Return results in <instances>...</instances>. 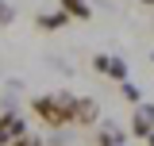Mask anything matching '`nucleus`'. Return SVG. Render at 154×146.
<instances>
[{
	"mask_svg": "<svg viewBox=\"0 0 154 146\" xmlns=\"http://www.w3.org/2000/svg\"><path fill=\"white\" fill-rule=\"evenodd\" d=\"M8 146H42V138H38V135H31V131H23V135H19V138H12Z\"/></svg>",
	"mask_w": 154,
	"mask_h": 146,
	"instance_id": "10",
	"label": "nucleus"
},
{
	"mask_svg": "<svg viewBox=\"0 0 154 146\" xmlns=\"http://www.w3.org/2000/svg\"><path fill=\"white\" fill-rule=\"evenodd\" d=\"M62 4V12L69 19H81V23H89L93 19V8H89V0H58Z\"/></svg>",
	"mask_w": 154,
	"mask_h": 146,
	"instance_id": "6",
	"label": "nucleus"
},
{
	"mask_svg": "<svg viewBox=\"0 0 154 146\" xmlns=\"http://www.w3.org/2000/svg\"><path fill=\"white\" fill-rule=\"evenodd\" d=\"M150 131H154V104H135V115H131V135L143 142Z\"/></svg>",
	"mask_w": 154,
	"mask_h": 146,
	"instance_id": "4",
	"label": "nucleus"
},
{
	"mask_svg": "<svg viewBox=\"0 0 154 146\" xmlns=\"http://www.w3.org/2000/svg\"><path fill=\"white\" fill-rule=\"evenodd\" d=\"M93 69L100 73V77H108V81H127V62L123 58H116V54H96L93 58Z\"/></svg>",
	"mask_w": 154,
	"mask_h": 146,
	"instance_id": "3",
	"label": "nucleus"
},
{
	"mask_svg": "<svg viewBox=\"0 0 154 146\" xmlns=\"http://www.w3.org/2000/svg\"><path fill=\"white\" fill-rule=\"evenodd\" d=\"M69 104H73V92H38V96H31V115L42 127L62 131V127H73Z\"/></svg>",
	"mask_w": 154,
	"mask_h": 146,
	"instance_id": "1",
	"label": "nucleus"
},
{
	"mask_svg": "<svg viewBox=\"0 0 154 146\" xmlns=\"http://www.w3.org/2000/svg\"><path fill=\"white\" fill-rule=\"evenodd\" d=\"M69 119H73L77 127H93L96 119H100V104H96L93 96H73V104H69Z\"/></svg>",
	"mask_w": 154,
	"mask_h": 146,
	"instance_id": "2",
	"label": "nucleus"
},
{
	"mask_svg": "<svg viewBox=\"0 0 154 146\" xmlns=\"http://www.w3.org/2000/svg\"><path fill=\"white\" fill-rule=\"evenodd\" d=\"M143 8H154V0H143Z\"/></svg>",
	"mask_w": 154,
	"mask_h": 146,
	"instance_id": "13",
	"label": "nucleus"
},
{
	"mask_svg": "<svg viewBox=\"0 0 154 146\" xmlns=\"http://www.w3.org/2000/svg\"><path fill=\"white\" fill-rule=\"evenodd\" d=\"M119 96L131 100V104H143V92H139V85H131V81H119Z\"/></svg>",
	"mask_w": 154,
	"mask_h": 146,
	"instance_id": "8",
	"label": "nucleus"
},
{
	"mask_svg": "<svg viewBox=\"0 0 154 146\" xmlns=\"http://www.w3.org/2000/svg\"><path fill=\"white\" fill-rule=\"evenodd\" d=\"M143 142H146V146H154V131H150V135H146V138H143Z\"/></svg>",
	"mask_w": 154,
	"mask_h": 146,
	"instance_id": "12",
	"label": "nucleus"
},
{
	"mask_svg": "<svg viewBox=\"0 0 154 146\" xmlns=\"http://www.w3.org/2000/svg\"><path fill=\"white\" fill-rule=\"evenodd\" d=\"M23 131H27V123H23L19 111H0V146H8L12 138H19Z\"/></svg>",
	"mask_w": 154,
	"mask_h": 146,
	"instance_id": "5",
	"label": "nucleus"
},
{
	"mask_svg": "<svg viewBox=\"0 0 154 146\" xmlns=\"http://www.w3.org/2000/svg\"><path fill=\"white\" fill-rule=\"evenodd\" d=\"M119 142H123V135H119L116 127H108V131L96 135V146H119Z\"/></svg>",
	"mask_w": 154,
	"mask_h": 146,
	"instance_id": "9",
	"label": "nucleus"
},
{
	"mask_svg": "<svg viewBox=\"0 0 154 146\" xmlns=\"http://www.w3.org/2000/svg\"><path fill=\"white\" fill-rule=\"evenodd\" d=\"M66 23H69V16H66V12H50V16H35V27H38V31H62Z\"/></svg>",
	"mask_w": 154,
	"mask_h": 146,
	"instance_id": "7",
	"label": "nucleus"
},
{
	"mask_svg": "<svg viewBox=\"0 0 154 146\" xmlns=\"http://www.w3.org/2000/svg\"><path fill=\"white\" fill-rule=\"evenodd\" d=\"M12 19H16V8L8 0H0V27H12Z\"/></svg>",
	"mask_w": 154,
	"mask_h": 146,
	"instance_id": "11",
	"label": "nucleus"
}]
</instances>
